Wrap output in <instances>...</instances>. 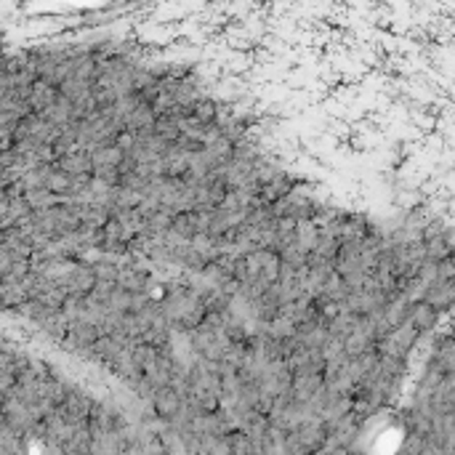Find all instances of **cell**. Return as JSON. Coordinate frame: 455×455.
I'll return each mask as SVG.
<instances>
[{"label": "cell", "instance_id": "obj_1", "mask_svg": "<svg viewBox=\"0 0 455 455\" xmlns=\"http://www.w3.org/2000/svg\"><path fill=\"white\" fill-rule=\"evenodd\" d=\"M192 277H194V274H192ZM197 280H208V277H197ZM211 283H216V280H211ZM218 285H221V283H218ZM224 288H227V285H224ZM229 290H232V288H229ZM235 293H237V290H235ZM240 296H242V293H240ZM245 298H248V296H245ZM251 301H253V298H251ZM256 304H259V301H256ZM261 307H264V304H261ZM264 309H269V307H264ZM269 312H274V309H269ZM274 314H277L280 319H285V322H288V317H283L280 312H274Z\"/></svg>", "mask_w": 455, "mask_h": 455}]
</instances>
